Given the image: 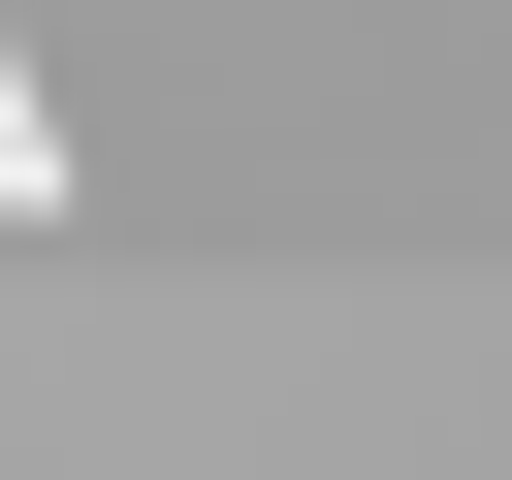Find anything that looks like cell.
I'll list each match as a JSON object with an SVG mask.
<instances>
[{
	"label": "cell",
	"instance_id": "cell-1",
	"mask_svg": "<svg viewBox=\"0 0 512 480\" xmlns=\"http://www.w3.org/2000/svg\"><path fill=\"white\" fill-rule=\"evenodd\" d=\"M0 224H64V96H32V32H0Z\"/></svg>",
	"mask_w": 512,
	"mask_h": 480
}]
</instances>
